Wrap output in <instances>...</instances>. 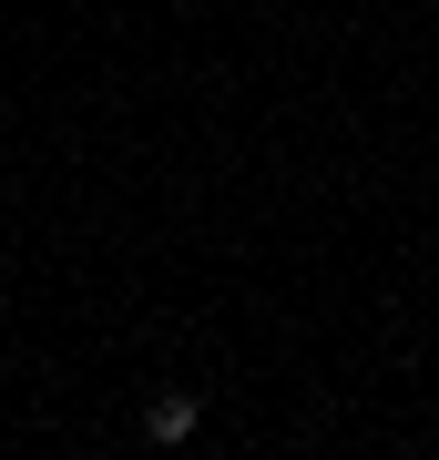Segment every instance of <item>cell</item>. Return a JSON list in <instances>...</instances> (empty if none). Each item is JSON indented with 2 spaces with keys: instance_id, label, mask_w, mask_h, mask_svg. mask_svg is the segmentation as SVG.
<instances>
[{
  "instance_id": "obj_1",
  "label": "cell",
  "mask_w": 439,
  "mask_h": 460,
  "mask_svg": "<svg viewBox=\"0 0 439 460\" xmlns=\"http://www.w3.org/2000/svg\"><path fill=\"white\" fill-rule=\"evenodd\" d=\"M144 429H154L163 450H174V440H195V429H205V399H195V389H154V410H144Z\"/></svg>"
}]
</instances>
